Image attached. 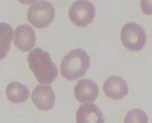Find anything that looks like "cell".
<instances>
[{
  "label": "cell",
  "instance_id": "obj_10",
  "mask_svg": "<svg viewBox=\"0 0 152 123\" xmlns=\"http://www.w3.org/2000/svg\"><path fill=\"white\" fill-rule=\"evenodd\" d=\"M77 123H104L102 111L96 105L86 104L81 105L76 115Z\"/></svg>",
  "mask_w": 152,
  "mask_h": 123
},
{
  "label": "cell",
  "instance_id": "obj_13",
  "mask_svg": "<svg viewBox=\"0 0 152 123\" xmlns=\"http://www.w3.org/2000/svg\"><path fill=\"white\" fill-rule=\"evenodd\" d=\"M148 118L142 110L135 109L130 110L124 119V123H148Z\"/></svg>",
  "mask_w": 152,
  "mask_h": 123
},
{
  "label": "cell",
  "instance_id": "obj_2",
  "mask_svg": "<svg viewBox=\"0 0 152 123\" xmlns=\"http://www.w3.org/2000/svg\"><path fill=\"white\" fill-rule=\"evenodd\" d=\"M90 65V60L87 52L80 49L73 50L62 60L61 74L67 80H76L85 74Z\"/></svg>",
  "mask_w": 152,
  "mask_h": 123
},
{
  "label": "cell",
  "instance_id": "obj_9",
  "mask_svg": "<svg viewBox=\"0 0 152 123\" xmlns=\"http://www.w3.org/2000/svg\"><path fill=\"white\" fill-rule=\"evenodd\" d=\"M97 85L89 79H83L79 81L75 88V97L80 102H93L98 95Z\"/></svg>",
  "mask_w": 152,
  "mask_h": 123
},
{
  "label": "cell",
  "instance_id": "obj_8",
  "mask_svg": "<svg viewBox=\"0 0 152 123\" xmlns=\"http://www.w3.org/2000/svg\"><path fill=\"white\" fill-rule=\"evenodd\" d=\"M104 91L107 97L113 99H121L128 94L129 88L124 79L120 77H108L104 85Z\"/></svg>",
  "mask_w": 152,
  "mask_h": 123
},
{
  "label": "cell",
  "instance_id": "obj_1",
  "mask_svg": "<svg viewBox=\"0 0 152 123\" xmlns=\"http://www.w3.org/2000/svg\"><path fill=\"white\" fill-rule=\"evenodd\" d=\"M29 67L39 82L52 83L58 75V69L50 58L49 53L36 48L28 56Z\"/></svg>",
  "mask_w": 152,
  "mask_h": 123
},
{
  "label": "cell",
  "instance_id": "obj_7",
  "mask_svg": "<svg viewBox=\"0 0 152 123\" xmlns=\"http://www.w3.org/2000/svg\"><path fill=\"white\" fill-rule=\"evenodd\" d=\"M32 99L39 109L48 110L54 107L56 97L51 86L40 85L33 91Z\"/></svg>",
  "mask_w": 152,
  "mask_h": 123
},
{
  "label": "cell",
  "instance_id": "obj_6",
  "mask_svg": "<svg viewBox=\"0 0 152 123\" xmlns=\"http://www.w3.org/2000/svg\"><path fill=\"white\" fill-rule=\"evenodd\" d=\"M36 35L34 29L28 25L18 27L15 31L14 44L22 51L28 52L34 47Z\"/></svg>",
  "mask_w": 152,
  "mask_h": 123
},
{
  "label": "cell",
  "instance_id": "obj_3",
  "mask_svg": "<svg viewBox=\"0 0 152 123\" xmlns=\"http://www.w3.org/2000/svg\"><path fill=\"white\" fill-rule=\"evenodd\" d=\"M55 16L54 7L50 2L41 1L30 7L27 13L29 22L37 28H45L51 24Z\"/></svg>",
  "mask_w": 152,
  "mask_h": 123
},
{
  "label": "cell",
  "instance_id": "obj_5",
  "mask_svg": "<svg viewBox=\"0 0 152 123\" xmlns=\"http://www.w3.org/2000/svg\"><path fill=\"white\" fill-rule=\"evenodd\" d=\"M95 6L87 0H79L74 3L69 10L70 20L77 26L86 27L91 24L95 17Z\"/></svg>",
  "mask_w": 152,
  "mask_h": 123
},
{
  "label": "cell",
  "instance_id": "obj_4",
  "mask_svg": "<svg viewBox=\"0 0 152 123\" xmlns=\"http://www.w3.org/2000/svg\"><path fill=\"white\" fill-rule=\"evenodd\" d=\"M122 42L125 48L131 51H139L145 47L146 35L144 29L135 23L126 24L121 32Z\"/></svg>",
  "mask_w": 152,
  "mask_h": 123
},
{
  "label": "cell",
  "instance_id": "obj_12",
  "mask_svg": "<svg viewBox=\"0 0 152 123\" xmlns=\"http://www.w3.org/2000/svg\"><path fill=\"white\" fill-rule=\"evenodd\" d=\"M13 28L8 24H1V58L6 56L10 49L13 37Z\"/></svg>",
  "mask_w": 152,
  "mask_h": 123
},
{
  "label": "cell",
  "instance_id": "obj_14",
  "mask_svg": "<svg viewBox=\"0 0 152 123\" xmlns=\"http://www.w3.org/2000/svg\"><path fill=\"white\" fill-rule=\"evenodd\" d=\"M140 7L144 14L152 15V0H141Z\"/></svg>",
  "mask_w": 152,
  "mask_h": 123
},
{
  "label": "cell",
  "instance_id": "obj_11",
  "mask_svg": "<svg viewBox=\"0 0 152 123\" xmlns=\"http://www.w3.org/2000/svg\"><path fill=\"white\" fill-rule=\"evenodd\" d=\"M7 94L11 102L21 103L27 99L30 96V91L23 85L17 82H12L7 87Z\"/></svg>",
  "mask_w": 152,
  "mask_h": 123
},
{
  "label": "cell",
  "instance_id": "obj_15",
  "mask_svg": "<svg viewBox=\"0 0 152 123\" xmlns=\"http://www.w3.org/2000/svg\"><path fill=\"white\" fill-rule=\"evenodd\" d=\"M18 1L22 4L29 5V4H32L36 1H39L40 0H18Z\"/></svg>",
  "mask_w": 152,
  "mask_h": 123
}]
</instances>
